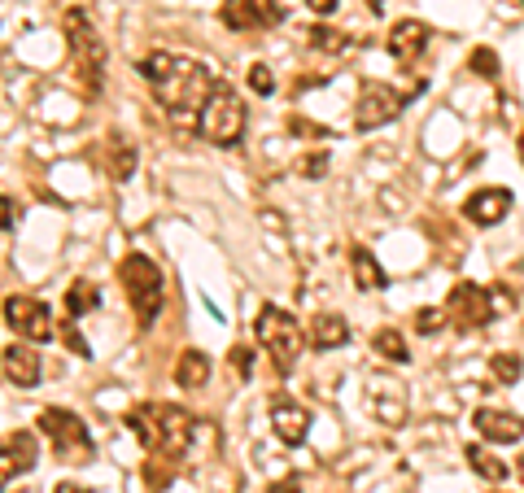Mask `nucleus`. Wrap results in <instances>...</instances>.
Segmentation results:
<instances>
[{"label":"nucleus","mask_w":524,"mask_h":493,"mask_svg":"<svg viewBox=\"0 0 524 493\" xmlns=\"http://www.w3.org/2000/svg\"><path fill=\"white\" fill-rule=\"evenodd\" d=\"M136 70H140V79L153 88V96H158V105H162V114L171 118L175 127H197L201 105H206L210 92H214V70L206 62L158 48V53L140 57Z\"/></svg>","instance_id":"nucleus-1"},{"label":"nucleus","mask_w":524,"mask_h":493,"mask_svg":"<svg viewBox=\"0 0 524 493\" xmlns=\"http://www.w3.org/2000/svg\"><path fill=\"white\" fill-rule=\"evenodd\" d=\"M127 428L145 441L149 454H166V459L180 463L188 446H193V415L175 402H149V406H136L127 415Z\"/></svg>","instance_id":"nucleus-2"},{"label":"nucleus","mask_w":524,"mask_h":493,"mask_svg":"<svg viewBox=\"0 0 524 493\" xmlns=\"http://www.w3.org/2000/svg\"><path fill=\"white\" fill-rule=\"evenodd\" d=\"M245 123H249V114H245L241 92L228 79H214V92L201 105V118H197V136L214 144V149H236L245 136Z\"/></svg>","instance_id":"nucleus-3"},{"label":"nucleus","mask_w":524,"mask_h":493,"mask_svg":"<svg viewBox=\"0 0 524 493\" xmlns=\"http://www.w3.org/2000/svg\"><path fill=\"white\" fill-rule=\"evenodd\" d=\"M254 332H258L262 350L271 358V367H276V376H293L297 358L306 354V341H311V336L302 332V323H297L284 306H262L258 319H254Z\"/></svg>","instance_id":"nucleus-4"},{"label":"nucleus","mask_w":524,"mask_h":493,"mask_svg":"<svg viewBox=\"0 0 524 493\" xmlns=\"http://www.w3.org/2000/svg\"><path fill=\"white\" fill-rule=\"evenodd\" d=\"M118 280H123L131 310H136V323L149 332L153 319L162 315V267L145 254H127L118 262Z\"/></svg>","instance_id":"nucleus-5"},{"label":"nucleus","mask_w":524,"mask_h":493,"mask_svg":"<svg viewBox=\"0 0 524 493\" xmlns=\"http://www.w3.org/2000/svg\"><path fill=\"white\" fill-rule=\"evenodd\" d=\"M66 44L75 53V66H79V79L88 83V92H101L105 83V40L83 9H66Z\"/></svg>","instance_id":"nucleus-6"},{"label":"nucleus","mask_w":524,"mask_h":493,"mask_svg":"<svg viewBox=\"0 0 524 493\" xmlns=\"http://www.w3.org/2000/svg\"><path fill=\"white\" fill-rule=\"evenodd\" d=\"M35 428L53 441V450L62 463H88L92 454H97L88 424H83L75 411H66V406H44L40 419H35Z\"/></svg>","instance_id":"nucleus-7"},{"label":"nucleus","mask_w":524,"mask_h":493,"mask_svg":"<svg viewBox=\"0 0 524 493\" xmlns=\"http://www.w3.org/2000/svg\"><path fill=\"white\" fill-rule=\"evenodd\" d=\"M407 110V96L398 88H389V83H363L359 101H354V127L359 131H376V127H389L393 118Z\"/></svg>","instance_id":"nucleus-8"},{"label":"nucleus","mask_w":524,"mask_h":493,"mask_svg":"<svg viewBox=\"0 0 524 493\" xmlns=\"http://www.w3.org/2000/svg\"><path fill=\"white\" fill-rule=\"evenodd\" d=\"M5 323L18 332V341H53L57 336L53 310L40 297H5Z\"/></svg>","instance_id":"nucleus-9"},{"label":"nucleus","mask_w":524,"mask_h":493,"mask_svg":"<svg viewBox=\"0 0 524 493\" xmlns=\"http://www.w3.org/2000/svg\"><path fill=\"white\" fill-rule=\"evenodd\" d=\"M446 310H450V319H455L463 332H472V328H485V323H494L498 302H494L490 288H481V284H455V288H450Z\"/></svg>","instance_id":"nucleus-10"},{"label":"nucleus","mask_w":524,"mask_h":493,"mask_svg":"<svg viewBox=\"0 0 524 493\" xmlns=\"http://www.w3.org/2000/svg\"><path fill=\"white\" fill-rule=\"evenodd\" d=\"M219 18L228 31H262V27H276L284 9L280 0H223Z\"/></svg>","instance_id":"nucleus-11"},{"label":"nucleus","mask_w":524,"mask_h":493,"mask_svg":"<svg viewBox=\"0 0 524 493\" xmlns=\"http://www.w3.org/2000/svg\"><path fill=\"white\" fill-rule=\"evenodd\" d=\"M0 376H5V384H14V389H35L40 384L44 363L31 350V341H14L9 350H0Z\"/></svg>","instance_id":"nucleus-12"},{"label":"nucleus","mask_w":524,"mask_h":493,"mask_svg":"<svg viewBox=\"0 0 524 493\" xmlns=\"http://www.w3.org/2000/svg\"><path fill=\"white\" fill-rule=\"evenodd\" d=\"M428 44H433V27L420 18H402L389 27V53L398 57L402 66H415L420 57L428 53Z\"/></svg>","instance_id":"nucleus-13"},{"label":"nucleus","mask_w":524,"mask_h":493,"mask_svg":"<svg viewBox=\"0 0 524 493\" xmlns=\"http://www.w3.org/2000/svg\"><path fill=\"white\" fill-rule=\"evenodd\" d=\"M40 463V441H35V432H14V437L0 446V493L14 476H27L31 467Z\"/></svg>","instance_id":"nucleus-14"},{"label":"nucleus","mask_w":524,"mask_h":493,"mask_svg":"<svg viewBox=\"0 0 524 493\" xmlns=\"http://www.w3.org/2000/svg\"><path fill=\"white\" fill-rule=\"evenodd\" d=\"M511 206H516V197H511L507 188H481V192H472L468 201H463V219H468L472 227H494V223H503Z\"/></svg>","instance_id":"nucleus-15"},{"label":"nucleus","mask_w":524,"mask_h":493,"mask_svg":"<svg viewBox=\"0 0 524 493\" xmlns=\"http://www.w3.org/2000/svg\"><path fill=\"white\" fill-rule=\"evenodd\" d=\"M271 428H276V437L284 446H302L311 437V411L297 406L293 398H276L271 402Z\"/></svg>","instance_id":"nucleus-16"},{"label":"nucleus","mask_w":524,"mask_h":493,"mask_svg":"<svg viewBox=\"0 0 524 493\" xmlns=\"http://www.w3.org/2000/svg\"><path fill=\"white\" fill-rule=\"evenodd\" d=\"M476 432H481L485 441H498V446H511V441H524V415L516 411H494V406H481V411L472 415Z\"/></svg>","instance_id":"nucleus-17"},{"label":"nucleus","mask_w":524,"mask_h":493,"mask_svg":"<svg viewBox=\"0 0 524 493\" xmlns=\"http://www.w3.org/2000/svg\"><path fill=\"white\" fill-rule=\"evenodd\" d=\"M350 341V323L337 310H324V315H315L311 323V345L315 350H341V345Z\"/></svg>","instance_id":"nucleus-18"},{"label":"nucleus","mask_w":524,"mask_h":493,"mask_svg":"<svg viewBox=\"0 0 524 493\" xmlns=\"http://www.w3.org/2000/svg\"><path fill=\"white\" fill-rule=\"evenodd\" d=\"M350 267H354V284H359L363 293H385V288H389V275H385V267L376 262L372 249H363V245L354 249V254H350Z\"/></svg>","instance_id":"nucleus-19"},{"label":"nucleus","mask_w":524,"mask_h":493,"mask_svg":"<svg viewBox=\"0 0 524 493\" xmlns=\"http://www.w3.org/2000/svg\"><path fill=\"white\" fill-rule=\"evenodd\" d=\"M206 380H210V358L201 350H184L180 363H175V384L180 389H201Z\"/></svg>","instance_id":"nucleus-20"},{"label":"nucleus","mask_w":524,"mask_h":493,"mask_svg":"<svg viewBox=\"0 0 524 493\" xmlns=\"http://www.w3.org/2000/svg\"><path fill=\"white\" fill-rule=\"evenodd\" d=\"M97 306H101V288L92 280H75L66 288V315L70 319H83L88 310H97Z\"/></svg>","instance_id":"nucleus-21"},{"label":"nucleus","mask_w":524,"mask_h":493,"mask_svg":"<svg viewBox=\"0 0 524 493\" xmlns=\"http://www.w3.org/2000/svg\"><path fill=\"white\" fill-rule=\"evenodd\" d=\"M372 350L385 358V363H402V367L411 363V350H407V341H402L398 328H380V332L372 336Z\"/></svg>","instance_id":"nucleus-22"},{"label":"nucleus","mask_w":524,"mask_h":493,"mask_svg":"<svg viewBox=\"0 0 524 493\" xmlns=\"http://www.w3.org/2000/svg\"><path fill=\"white\" fill-rule=\"evenodd\" d=\"M463 459H468V467L481 480H507V463L498 459V454H490L485 446H468V450H463Z\"/></svg>","instance_id":"nucleus-23"},{"label":"nucleus","mask_w":524,"mask_h":493,"mask_svg":"<svg viewBox=\"0 0 524 493\" xmlns=\"http://www.w3.org/2000/svg\"><path fill=\"white\" fill-rule=\"evenodd\" d=\"M306 44H311L315 53H332V57H341L354 40H350L345 31H332V27H311V31H306Z\"/></svg>","instance_id":"nucleus-24"},{"label":"nucleus","mask_w":524,"mask_h":493,"mask_svg":"<svg viewBox=\"0 0 524 493\" xmlns=\"http://www.w3.org/2000/svg\"><path fill=\"white\" fill-rule=\"evenodd\" d=\"M490 376H494V384H516L524 376V363L516 354H494L490 358Z\"/></svg>","instance_id":"nucleus-25"},{"label":"nucleus","mask_w":524,"mask_h":493,"mask_svg":"<svg viewBox=\"0 0 524 493\" xmlns=\"http://www.w3.org/2000/svg\"><path fill=\"white\" fill-rule=\"evenodd\" d=\"M446 323H450V310H446V306H424V310H415V332H420V336L442 332Z\"/></svg>","instance_id":"nucleus-26"},{"label":"nucleus","mask_w":524,"mask_h":493,"mask_svg":"<svg viewBox=\"0 0 524 493\" xmlns=\"http://www.w3.org/2000/svg\"><path fill=\"white\" fill-rule=\"evenodd\" d=\"M481 79H498V53L494 48H472V62H468Z\"/></svg>","instance_id":"nucleus-27"},{"label":"nucleus","mask_w":524,"mask_h":493,"mask_svg":"<svg viewBox=\"0 0 524 493\" xmlns=\"http://www.w3.org/2000/svg\"><path fill=\"white\" fill-rule=\"evenodd\" d=\"M249 88H254L258 96H271V92H276V75H271L267 62H254V66H249Z\"/></svg>","instance_id":"nucleus-28"},{"label":"nucleus","mask_w":524,"mask_h":493,"mask_svg":"<svg viewBox=\"0 0 524 493\" xmlns=\"http://www.w3.org/2000/svg\"><path fill=\"white\" fill-rule=\"evenodd\" d=\"M232 363H236V371H241V380L254 376V350H249V345H236V350H232Z\"/></svg>","instance_id":"nucleus-29"},{"label":"nucleus","mask_w":524,"mask_h":493,"mask_svg":"<svg viewBox=\"0 0 524 493\" xmlns=\"http://www.w3.org/2000/svg\"><path fill=\"white\" fill-rule=\"evenodd\" d=\"M131 166H136V149H123V153H114L110 175H114V179H127V175H131Z\"/></svg>","instance_id":"nucleus-30"},{"label":"nucleus","mask_w":524,"mask_h":493,"mask_svg":"<svg viewBox=\"0 0 524 493\" xmlns=\"http://www.w3.org/2000/svg\"><path fill=\"white\" fill-rule=\"evenodd\" d=\"M14 223H18V206L5 197V192H0V232H9Z\"/></svg>","instance_id":"nucleus-31"},{"label":"nucleus","mask_w":524,"mask_h":493,"mask_svg":"<svg viewBox=\"0 0 524 493\" xmlns=\"http://www.w3.org/2000/svg\"><path fill=\"white\" fill-rule=\"evenodd\" d=\"M302 171H306V179H324V171H328V153H311Z\"/></svg>","instance_id":"nucleus-32"},{"label":"nucleus","mask_w":524,"mask_h":493,"mask_svg":"<svg viewBox=\"0 0 524 493\" xmlns=\"http://www.w3.org/2000/svg\"><path fill=\"white\" fill-rule=\"evenodd\" d=\"M267 493H302V480H297V476H284V480H276V485H271Z\"/></svg>","instance_id":"nucleus-33"},{"label":"nucleus","mask_w":524,"mask_h":493,"mask_svg":"<svg viewBox=\"0 0 524 493\" xmlns=\"http://www.w3.org/2000/svg\"><path fill=\"white\" fill-rule=\"evenodd\" d=\"M66 345H70V350H75L79 358H88V354H92V350H88V345H83V336H79L75 328H66Z\"/></svg>","instance_id":"nucleus-34"},{"label":"nucleus","mask_w":524,"mask_h":493,"mask_svg":"<svg viewBox=\"0 0 524 493\" xmlns=\"http://www.w3.org/2000/svg\"><path fill=\"white\" fill-rule=\"evenodd\" d=\"M306 5H311V9H315V14H332V9H337V5H341V0H306Z\"/></svg>","instance_id":"nucleus-35"},{"label":"nucleus","mask_w":524,"mask_h":493,"mask_svg":"<svg viewBox=\"0 0 524 493\" xmlns=\"http://www.w3.org/2000/svg\"><path fill=\"white\" fill-rule=\"evenodd\" d=\"M53 493H88V489H83V485H75V480H62V485H57Z\"/></svg>","instance_id":"nucleus-36"},{"label":"nucleus","mask_w":524,"mask_h":493,"mask_svg":"<svg viewBox=\"0 0 524 493\" xmlns=\"http://www.w3.org/2000/svg\"><path fill=\"white\" fill-rule=\"evenodd\" d=\"M516 149H520V166H524V131H520V140H516Z\"/></svg>","instance_id":"nucleus-37"},{"label":"nucleus","mask_w":524,"mask_h":493,"mask_svg":"<svg viewBox=\"0 0 524 493\" xmlns=\"http://www.w3.org/2000/svg\"><path fill=\"white\" fill-rule=\"evenodd\" d=\"M516 476L524 480V454H520V463H516Z\"/></svg>","instance_id":"nucleus-38"}]
</instances>
